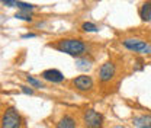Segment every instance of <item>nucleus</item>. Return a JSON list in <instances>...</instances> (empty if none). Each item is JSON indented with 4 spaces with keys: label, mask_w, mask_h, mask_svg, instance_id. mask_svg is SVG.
I'll use <instances>...</instances> for the list:
<instances>
[{
    "label": "nucleus",
    "mask_w": 151,
    "mask_h": 128,
    "mask_svg": "<svg viewBox=\"0 0 151 128\" xmlns=\"http://www.w3.org/2000/svg\"><path fill=\"white\" fill-rule=\"evenodd\" d=\"M54 47L60 53L68 54L71 57H74V58L84 57V54L89 50L87 44L83 39H80V38H64V39H60Z\"/></svg>",
    "instance_id": "obj_1"
},
{
    "label": "nucleus",
    "mask_w": 151,
    "mask_h": 128,
    "mask_svg": "<svg viewBox=\"0 0 151 128\" xmlns=\"http://www.w3.org/2000/svg\"><path fill=\"white\" fill-rule=\"evenodd\" d=\"M1 128H20L22 127V116L19 114L16 108L9 106L3 112L1 116V122H0Z\"/></svg>",
    "instance_id": "obj_2"
},
{
    "label": "nucleus",
    "mask_w": 151,
    "mask_h": 128,
    "mask_svg": "<svg viewBox=\"0 0 151 128\" xmlns=\"http://www.w3.org/2000/svg\"><path fill=\"white\" fill-rule=\"evenodd\" d=\"M103 115L96 109H86L83 114V124L86 128H103Z\"/></svg>",
    "instance_id": "obj_3"
},
{
    "label": "nucleus",
    "mask_w": 151,
    "mask_h": 128,
    "mask_svg": "<svg viewBox=\"0 0 151 128\" xmlns=\"http://www.w3.org/2000/svg\"><path fill=\"white\" fill-rule=\"evenodd\" d=\"M116 76V64L113 61H105L97 72V77L100 83H109Z\"/></svg>",
    "instance_id": "obj_4"
},
{
    "label": "nucleus",
    "mask_w": 151,
    "mask_h": 128,
    "mask_svg": "<svg viewBox=\"0 0 151 128\" xmlns=\"http://www.w3.org/2000/svg\"><path fill=\"white\" fill-rule=\"evenodd\" d=\"M122 45L129 51L141 53V54H145V51L148 48V42L144 39H139V38H125V39H122Z\"/></svg>",
    "instance_id": "obj_5"
},
{
    "label": "nucleus",
    "mask_w": 151,
    "mask_h": 128,
    "mask_svg": "<svg viewBox=\"0 0 151 128\" xmlns=\"http://www.w3.org/2000/svg\"><path fill=\"white\" fill-rule=\"evenodd\" d=\"M73 86H74L76 90L78 92H90L93 90L94 82L92 79V76L81 74V76H77L76 79H73Z\"/></svg>",
    "instance_id": "obj_6"
},
{
    "label": "nucleus",
    "mask_w": 151,
    "mask_h": 128,
    "mask_svg": "<svg viewBox=\"0 0 151 128\" xmlns=\"http://www.w3.org/2000/svg\"><path fill=\"white\" fill-rule=\"evenodd\" d=\"M41 76H42V79L45 82H50V83H61V82H64V74L61 73L60 70H57V69L44 70Z\"/></svg>",
    "instance_id": "obj_7"
},
{
    "label": "nucleus",
    "mask_w": 151,
    "mask_h": 128,
    "mask_svg": "<svg viewBox=\"0 0 151 128\" xmlns=\"http://www.w3.org/2000/svg\"><path fill=\"white\" fill-rule=\"evenodd\" d=\"M132 124L137 128H151V115L142 114L132 118Z\"/></svg>",
    "instance_id": "obj_8"
},
{
    "label": "nucleus",
    "mask_w": 151,
    "mask_h": 128,
    "mask_svg": "<svg viewBox=\"0 0 151 128\" xmlns=\"http://www.w3.org/2000/svg\"><path fill=\"white\" fill-rule=\"evenodd\" d=\"M55 128H77V121L71 115H64L58 122Z\"/></svg>",
    "instance_id": "obj_9"
},
{
    "label": "nucleus",
    "mask_w": 151,
    "mask_h": 128,
    "mask_svg": "<svg viewBox=\"0 0 151 128\" xmlns=\"http://www.w3.org/2000/svg\"><path fill=\"white\" fill-rule=\"evenodd\" d=\"M139 18L142 22H150L151 20V1H144L139 7Z\"/></svg>",
    "instance_id": "obj_10"
},
{
    "label": "nucleus",
    "mask_w": 151,
    "mask_h": 128,
    "mask_svg": "<svg viewBox=\"0 0 151 128\" xmlns=\"http://www.w3.org/2000/svg\"><path fill=\"white\" fill-rule=\"evenodd\" d=\"M92 64L93 61L87 57H80V58H76V67L80 70V72H87L92 69Z\"/></svg>",
    "instance_id": "obj_11"
},
{
    "label": "nucleus",
    "mask_w": 151,
    "mask_h": 128,
    "mask_svg": "<svg viewBox=\"0 0 151 128\" xmlns=\"http://www.w3.org/2000/svg\"><path fill=\"white\" fill-rule=\"evenodd\" d=\"M81 29H83L84 32H97V31H99L97 25H96V23H93V22H83Z\"/></svg>",
    "instance_id": "obj_12"
},
{
    "label": "nucleus",
    "mask_w": 151,
    "mask_h": 128,
    "mask_svg": "<svg viewBox=\"0 0 151 128\" xmlns=\"http://www.w3.org/2000/svg\"><path fill=\"white\" fill-rule=\"evenodd\" d=\"M26 82L31 85V86H34V88H38V89H42V88H45L44 86V83L41 82V80H38L35 77H32V76H26Z\"/></svg>",
    "instance_id": "obj_13"
},
{
    "label": "nucleus",
    "mask_w": 151,
    "mask_h": 128,
    "mask_svg": "<svg viewBox=\"0 0 151 128\" xmlns=\"http://www.w3.org/2000/svg\"><path fill=\"white\" fill-rule=\"evenodd\" d=\"M18 9H20V12H31V10H34V4H31V3H25V1H19L18 0V6H16Z\"/></svg>",
    "instance_id": "obj_14"
},
{
    "label": "nucleus",
    "mask_w": 151,
    "mask_h": 128,
    "mask_svg": "<svg viewBox=\"0 0 151 128\" xmlns=\"http://www.w3.org/2000/svg\"><path fill=\"white\" fill-rule=\"evenodd\" d=\"M16 19H20V20H25V22H32V15L29 12H19L15 15Z\"/></svg>",
    "instance_id": "obj_15"
},
{
    "label": "nucleus",
    "mask_w": 151,
    "mask_h": 128,
    "mask_svg": "<svg viewBox=\"0 0 151 128\" xmlns=\"http://www.w3.org/2000/svg\"><path fill=\"white\" fill-rule=\"evenodd\" d=\"M1 4L9 6V7H16L18 6V1L16 0H1Z\"/></svg>",
    "instance_id": "obj_16"
},
{
    "label": "nucleus",
    "mask_w": 151,
    "mask_h": 128,
    "mask_svg": "<svg viewBox=\"0 0 151 128\" xmlns=\"http://www.w3.org/2000/svg\"><path fill=\"white\" fill-rule=\"evenodd\" d=\"M20 90H22V93H25V95H34V89L32 88H28L25 85L20 86Z\"/></svg>",
    "instance_id": "obj_17"
},
{
    "label": "nucleus",
    "mask_w": 151,
    "mask_h": 128,
    "mask_svg": "<svg viewBox=\"0 0 151 128\" xmlns=\"http://www.w3.org/2000/svg\"><path fill=\"white\" fill-rule=\"evenodd\" d=\"M35 37H37V34H31V32H29V34H23V35H22L23 39H26V38H35Z\"/></svg>",
    "instance_id": "obj_18"
},
{
    "label": "nucleus",
    "mask_w": 151,
    "mask_h": 128,
    "mask_svg": "<svg viewBox=\"0 0 151 128\" xmlns=\"http://www.w3.org/2000/svg\"><path fill=\"white\" fill-rule=\"evenodd\" d=\"M145 54H151V44H148V48H147V51H145Z\"/></svg>",
    "instance_id": "obj_19"
},
{
    "label": "nucleus",
    "mask_w": 151,
    "mask_h": 128,
    "mask_svg": "<svg viewBox=\"0 0 151 128\" xmlns=\"http://www.w3.org/2000/svg\"><path fill=\"white\" fill-rule=\"evenodd\" d=\"M112 128H125V127H122V125H115V127H112Z\"/></svg>",
    "instance_id": "obj_20"
}]
</instances>
